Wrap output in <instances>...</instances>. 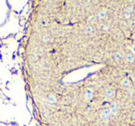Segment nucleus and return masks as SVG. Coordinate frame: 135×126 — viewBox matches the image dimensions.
I'll use <instances>...</instances> for the list:
<instances>
[{
    "label": "nucleus",
    "instance_id": "obj_2",
    "mask_svg": "<svg viewBox=\"0 0 135 126\" xmlns=\"http://www.w3.org/2000/svg\"><path fill=\"white\" fill-rule=\"evenodd\" d=\"M125 62L129 65H131L135 62V56L131 51L125 54Z\"/></svg>",
    "mask_w": 135,
    "mask_h": 126
},
{
    "label": "nucleus",
    "instance_id": "obj_1",
    "mask_svg": "<svg viewBox=\"0 0 135 126\" xmlns=\"http://www.w3.org/2000/svg\"><path fill=\"white\" fill-rule=\"evenodd\" d=\"M119 85L122 89H125V90H128L129 88L132 87V81L131 79L128 76H123L121 78L120 82H119Z\"/></svg>",
    "mask_w": 135,
    "mask_h": 126
},
{
    "label": "nucleus",
    "instance_id": "obj_5",
    "mask_svg": "<svg viewBox=\"0 0 135 126\" xmlns=\"http://www.w3.org/2000/svg\"><path fill=\"white\" fill-rule=\"evenodd\" d=\"M134 111H135V105H134Z\"/></svg>",
    "mask_w": 135,
    "mask_h": 126
},
{
    "label": "nucleus",
    "instance_id": "obj_3",
    "mask_svg": "<svg viewBox=\"0 0 135 126\" xmlns=\"http://www.w3.org/2000/svg\"><path fill=\"white\" fill-rule=\"evenodd\" d=\"M130 119H131L132 120H134L135 121V111H132L131 114H130Z\"/></svg>",
    "mask_w": 135,
    "mask_h": 126
},
{
    "label": "nucleus",
    "instance_id": "obj_6",
    "mask_svg": "<svg viewBox=\"0 0 135 126\" xmlns=\"http://www.w3.org/2000/svg\"><path fill=\"white\" fill-rule=\"evenodd\" d=\"M133 97H134V98H135V94H134V96H133Z\"/></svg>",
    "mask_w": 135,
    "mask_h": 126
},
{
    "label": "nucleus",
    "instance_id": "obj_4",
    "mask_svg": "<svg viewBox=\"0 0 135 126\" xmlns=\"http://www.w3.org/2000/svg\"><path fill=\"white\" fill-rule=\"evenodd\" d=\"M130 51H131L133 54H135V44H134V45H132V46H130Z\"/></svg>",
    "mask_w": 135,
    "mask_h": 126
}]
</instances>
